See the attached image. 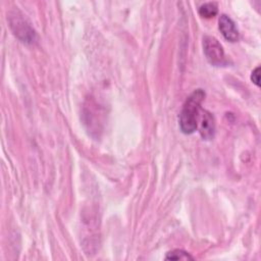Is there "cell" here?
Returning a JSON list of instances; mask_svg holds the SVG:
<instances>
[{"instance_id":"obj_1","label":"cell","mask_w":261,"mask_h":261,"mask_svg":"<svg viewBox=\"0 0 261 261\" xmlns=\"http://www.w3.org/2000/svg\"><path fill=\"white\" fill-rule=\"evenodd\" d=\"M204 99V90L197 89L186 100L179 114V127L184 134L190 135L197 129L199 111Z\"/></svg>"},{"instance_id":"obj_2","label":"cell","mask_w":261,"mask_h":261,"mask_svg":"<svg viewBox=\"0 0 261 261\" xmlns=\"http://www.w3.org/2000/svg\"><path fill=\"white\" fill-rule=\"evenodd\" d=\"M203 50L210 64L214 66H224L227 64L224 50L216 38L211 36L204 37Z\"/></svg>"},{"instance_id":"obj_3","label":"cell","mask_w":261,"mask_h":261,"mask_svg":"<svg viewBox=\"0 0 261 261\" xmlns=\"http://www.w3.org/2000/svg\"><path fill=\"white\" fill-rule=\"evenodd\" d=\"M9 23L13 34L22 42L32 44L36 40V33L32 29L25 18L18 12H12L9 14Z\"/></svg>"},{"instance_id":"obj_4","label":"cell","mask_w":261,"mask_h":261,"mask_svg":"<svg viewBox=\"0 0 261 261\" xmlns=\"http://www.w3.org/2000/svg\"><path fill=\"white\" fill-rule=\"evenodd\" d=\"M219 30L222 36L229 42H237L240 38L239 30L234 21L226 14H221L218 20Z\"/></svg>"},{"instance_id":"obj_5","label":"cell","mask_w":261,"mask_h":261,"mask_svg":"<svg viewBox=\"0 0 261 261\" xmlns=\"http://www.w3.org/2000/svg\"><path fill=\"white\" fill-rule=\"evenodd\" d=\"M200 135L204 140H211L215 134V119L214 116L207 110L203 111L202 122L200 126Z\"/></svg>"},{"instance_id":"obj_6","label":"cell","mask_w":261,"mask_h":261,"mask_svg":"<svg viewBox=\"0 0 261 261\" xmlns=\"http://www.w3.org/2000/svg\"><path fill=\"white\" fill-rule=\"evenodd\" d=\"M198 12L202 17L211 18V17H213L217 14L218 7H217V4L215 2H207V3L202 4L199 7Z\"/></svg>"},{"instance_id":"obj_7","label":"cell","mask_w":261,"mask_h":261,"mask_svg":"<svg viewBox=\"0 0 261 261\" xmlns=\"http://www.w3.org/2000/svg\"><path fill=\"white\" fill-rule=\"evenodd\" d=\"M165 259H167V260H193L194 258L188 252H186L184 250L176 249V250L168 252L166 254Z\"/></svg>"},{"instance_id":"obj_8","label":"cell","mask_w":261,"mask_h":261,"mask_svg":"<svg viewBox=\"0 0 261 261\" xmlns=\"http://www.w3.org/2000/svg\"><path fill=\"white\" fill-rule=\"evenodd\" d=\"M259 76H260V67L259 66H257L253 71H252V73H251V81L257 86V87H260V79H259Z\"/></svg>"}]
</instances>
